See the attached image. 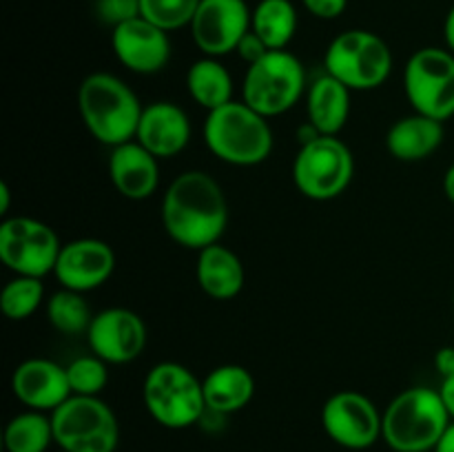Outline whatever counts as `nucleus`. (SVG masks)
I'll return each instance as SVG.
<instances>
[{
	"instance_id": "obj_9",
	"label": "nucleus",
	"mask_w": 454,
	"mask_h": 452,
	"mask_svg": "<svg viewBox=\"0 0 454 452\" xmlns=\"http://www.w3.org/2000/svg\"><path fill=\"white\" fill-rule=\"evenodd\" d=\"M53 439L67 452H115L120 425L109 403L100 397L71 394L51 412Z\"/></svg>"
},
{
	"instance_id": "obj_38",
	"label": "nucleus",
	"mask_w": 454,
	"mask_h": 452,
	"mask_svg": "<svg viewBox=\"0 0 454 452\" xmlns=\"http://www.w3.org/2000/svg\"><path fill=\"white\" fill-rule=\"evenodd\" d=\"M9 208H12V189L7 182H0V213L7 215Z\"/></svg>"
},
{
	"instance_id": "obj_36",
	"label": "nucleus",
	"mask_w": 454,
	"mask_h": 452,
	"mask_svg": "<svg viewBox=\"0 0 454 452\" xmlns=\"http://www.w3.org/2000/svg\"><path fill=\"white\" fill-rule=\"evenodd\" d=\"M443 40H446V49H450L454 53V4L450 12L446 13V20H443Z\"/></svg>"
},
{
	"instance_id": "obj_7",
	"label": "nucleus",
	"mask_w": 454,
	"mask_h": 452,
	"mask_svg": "<svg viewBox=\"0 0 454 452\" xmlns=\"http://www.w3.org/2000/svg\"><path fill=\"white\" fill-rule=\"evenodd\" d=\"M309 89L300 58L286 49H270L262 60L247 69L242 82V102L264 118L291 111Z\"/></svg>"
},
{
	"instance_id": "obj_14",
	"label": "nucleus",
	"mask_w": 454,
	"mask_h": 452,
	"mask_svg": "<svg viewBox=\"0 0 454 452\" xmlns=\"http://www.w3.org/2000/svg\"><path fill=\"white\" fill-rule=\"evenodd\" d=\"M87 341L93 355L106 363H129L146 348V323L133 310L111 306L93 315Z\"/></svg>"
},
{
	"instance_id": "obj_4",
	"label": "nucleus",
	"mask_w": 454,
	"mask_h": 452,
	"mask_svg": "<svg viewBox=\"0 0 454 452\" xmlns=\"http://www.w3.org/2000/svg\"><path fill=\"white\" fill-rule=\"evenodd\" d=\"M202 136L207 149L233 167H255L266 162L273 151L269 118L251 109L247 102L231 100L220 109L208 111Z\"/></svg>"
},
{
	"instance_id": "obj_31",
	"label": "nucleus",
	"mask_w": 454,
	"mask_h": 452,
	"mask_svg": "<svg viewBox=\"0 0 454 452\" xmlns=\"http://www.w3.org/2000/svg\"><path fill=\"white\" fill-rule=\"evenodd\" d=\"M96 13L111 29L122 22L140 18V0H96Z\"/></svg>"
},
{
	"instance_id": "obj_37",
	"label": "nucleus",
	"mask_w": 454,
	"mask_h": 452,
	"mask_svg": "<svg viewBox=\"0 0 454 452\" xmlns=\"http://www.w3.org/2000/svg\"><path fill=\"white\" fill-rule=\"evenodd\" d=\"M434 452H454V421L450 424V428L446 430V434L442 437V441L437 443Z\"/></svg>"
},
{
	"instance_id": "obj_40",
	"label": "nucleus",
	"mask_w": 454,
	"mask_h": 452,
	"mask_svg": "<svg viewBox=\"0 0 454 452\" xmlns=\"http://www.w3.org/2000/svg\"><path fill=\"white\" fill-rule=\"evenodd\" d=\"M58 452H67V450H58Z\"/></svg>"
},
{
	"instance_id": "obj_8",
	"label": "nucleus",
	"mask_w": 454,
	"mask_h": 452,
	"mask_svg": "<svg viewBox=\"0 0 454 452\" xmlns=\"http://www.w3.org/2000/svg\"><path fill=\"white\" fill-rule=\"evenodd\" d=\"M355 177L353 151L337 136L301 144L293 160V182L304 198L328 202L344 193Z\"/></svg>"
},
{
	"instance_id": "obj_19",
	"label": "nucleus",
	"mask_w": 454,
	"mask_h": 452,
	"mask_svg": "<svg viewBox=\"0 0 454 452\" xmlns=\"http://www.w3.org/2000/svg\"><path fill=\"white\" fill-rule=\"evenodd\" d=\"M109 177L122 198L146 199L158 191L160 160L137 140L111 149Z\"/></svg>"
},
{
	"instance_id": "obj_12",
	"label": "nucleus",
	"mask_w": 454,
	"mask_h": 452,
	"mask_svg": "<svg viewBox=\"0 0 454 452\" xmlns=\"http://www.w3.org/2000/svg\"><path fill=\"white\" fill-rule=\"evenodd\" d=\"M322 425L328 437L346 450H366L381 439L384 412L371 397L355 390H341L326 399Z\"/></svg>"
},
{
	"instance_id": "obj_32",
	"label": "nucleus",
	"mask_w": 454,
	"mask_h": 452,
	"mask_svg": "<svg viewBox=\"0 0 454 452\" xmlns=\"http://www.w3.org/2000/svg\"><path fill=\"white\" fill-rule=\"evenodd\" d=\"M269 51H270V49L266 47L264 40H262L260 35H257L253 29L248 31V34L244 35L242 40H239L238 49H235V53H238V56L242 58V60L247 62L248 66L255 65L257 60H262V58H264Z\"/></svg>"
},
{
	"instance_id": "obj_26",
	"label": "nucleus",
	"mask_w": 454,
	"mask_h": 452,
	"mask_svg": "<svg viewBox=\"0 0 454 452\" xmlns=\"http://www.w3.org/2000/svg\"><path fill=\"white\" fill-rule=\"evenodd\" d=\"M4 450L7 452H47L53 439L51 417L38 410H27L4 425Z\"/></svg>"
},
{
	"instance_id": "obj_18",
	"label": "nucleus",
	"mask_w": 454,
	"mask_h": 452,
	"mask_svg": "<svg viewBox=\"0 0 454 452\" xmlns=\"http://www.w3.org/2000/svg\"><path fill=\"white\" fill-rule=\"evenodd\" d=\"M136 140L158 160L182 153L191 140V120L184 109L168 100L151 102L142 111Z\"/></svg>"
},
{
	"instance_id": "obj_33",
	"label": "nucleus",
	"mask_w": 454,
	"mask_h": 452,
	"mask_svg": "<svg viewBox=\"0 0 454 452\" xmlns=\"http://www.w3.org/2000/svg\"><path fill=\"white\" fill-rule=\"evenodd\" d=\"M306 12L319 20H335L348 7V0H301Z\"/></svg>"
},
{
	"instance_id": "obj_28",
	"label": "nucleus",
	"mask_w": 454,
	"mask_h": 452,
	"mask_svg": "<svg viewBox=\"0 0 454 452\" xmlns=\"http://www.w3.org/2000/svg\"><path fill=\"white\" fill-rule=\"evenodd\" d=\"M44 301V284L40 277H27V275H16L12 282L4 284L0 292V306H3L4 317L12 322H22L29 319L40 304Z\"/></svg>"
},
{
	"instance_id": "obj_15",
	"label": "nucleus",
	"mask_w": 454,
	"mask_h": 452,
	"mask_svg": "<svg viewBox=\"0 0 454 452\" xmlns=\"http://www.w3.org/2000/svg\"><path fill=\"white\" fill-rule=\"evenodd\" d=\"M111 47L120 65L140 75L158 74L171 60L168 31L160 29L142 16L114 27Z\"/></svg>"
},
{
	"instance_id": "obj_24",
	"label": "nucleus",
	"mask_w": 454,
	"mask_h": 452,
	"mask_svg": "<svg viewBox=\"0 0 454 452\" xmlns=\"http://www.w3.org/2000/svg\"><path fill=\"white\" fill-rule=\"evenodd\" d=\"M189 96L207 111L220 109L233 100V75L217 58H200L186 71Z\"/></svg>"
},
{
	"instance_id": "obj_25",
	"label": "nucleus",
	"mask_w": 454,
	"mask_h": 452,
	"mask_svg": "<svg viewBox=\"0 0 454 452\" xmlns=\"http://www.w3.org/2000/svg\"><path fill=\"white\" fill-rule=\"evenodd\" d=\"M251 29L269 49H286L297 31V9L291 0H260L251 13Z\"/></svg>"
},
{
	"instance_id": "obj_34",
	"label": "nucleus",
	"mask_w": 454,
	"mask_h": 452,
	"mask_svg": "<svg viewBox=\"0 0 454 452\" xmlns=\"http://www.w3.org/2000/svg\"><path fill=\"white\" fill-rule=\"evenodd\" d=\"M434 368L442 375V379L454 377V346H443L434 355Z\"/></svg>"
},
{
	"instance_id": "obj_22",
	"label": "nucleus",
	"mask_w": 454,
	"mask_h": 452,
	"mask_svg": "<svg viewBox=\"0 0 454 452\" xmlns=\"http://www.w3.org/2000/svg\"><path fill=\"white\" fill-rule=\"evenodd\" d=\"M306 113L322 136H340L350 118V89L324 71L306 89Z\"/></svg>"
},
{
	"instance_id": "obj_13",
	"label": "nucleus",
	"mask_w": 454,
	"mask_h": 452,
	"mask_svg": "<svg viewBox=\"0 0 454 452\" xmlns=\"http://www.w3.org/2000/svg\"><path fill=\"white\" fill-rule=\"evenodd\" d=\"M251 13L247 0H202L189 27L193 43L208 58L235 51L251 31Z\"/></svg>"
},
{
	"instance_id": "obj_2",
	"label": "nucleus",
	"mask_w": 454,
	"mask_h": 452,
	"mask_svg": "<svg viewBox=\"0 0 454 452\" xmlns=\"http://www.w3.org/2000/svg\"><path fill=\"white\" fill-rule=\"evenodd\" d=\"M78 111L87 131L100 144L114 149L136 140L145 106L124 80L114 74L96 71L80 82Z\"/></svg>"
},
{
	"instance_id": "obj_1",
	"label": "nucleus",
	"mask_w": 454,
	"mask_h": 452,
	"mask_svg": "<svg viewBox=\"0 0 454 452\" xmlns=\"http://www.w3.org/2000/svg\"><path fill=\"white\" fill-rule=\"evenodd\" d=\"M160 213L168 238L191 251L217 244L229 226L224 191L204 171L180 173L164 191Z\"/></svg>"
},
{
	"instance_id": "obj_6",
	"label": "nucleus",
	"mask_w": 454,
	"mask_h": 452,
	"mask_svg": "<svg viewBox=\"0 0 454 452\" xmlns=\"http://www.w3.org/2000/svg\"><path fill=\"white\" fill-rule=\"evenodd\" d=\"M324 71L344 82L350 91H371L388 80L393 51L388 43L372 31H341L324 53Z\"/></svg>"
},
{
	"instance_id": "obj_17",
	"label": "nucleus",
	"mask_w": 454,
	"mask_h": 452,
	"mask_svg": "<svg viewBox=\"0 0 454 452\" xmlns=\"http://www.w3.org/2000/svg\"><path fill=\"white\" fill-rule=\"evenodd\" d=\"M12 390L27 410L53 412L71 397L67 368L44 357L22 362L12 375Z\"/></svg>"
},
{
	"instance_id": "obj_11",
	"label": "nucleus",
	"mask_w": 454,
	"mask_h": 452,
	"mask_svg": "<svg viewBox=\"0 0 454 452\" xmlns=\"http://www.w3.org/2000/svg\"><path fill=\"white\" fill-rule=\"evenodd\" d=\"M60 248L56 230L35 217H4L0 224V261L16 275L43 279L53 273Z\"/></svg>"
},
{
	"instance_id": "obj_35",
	"label": "nucleus",
	"mask_w": 454,
	"mask_h": 452,
	"mask_svg": "<svg viewBox=\"0 0 454 452\" xmlns=\"http://www.w3.org/2000/svg\"><path fill=\"white\" fill-rule=\"evenodd\" d=\"M439 394H442L443 403H446V410L454 421V377H448V379H442V386H439Z\"/></svg>"
},
{
	"instance_id": "obj_21",
	"label": "nucleus",
	"mask_w": 454,
	"mask_h": 452,
	"mask_svg": "<svg viewBox=\"0 0 454 452\" xmlns=\"http://www.w3.org/2000/svg\"><path fill=\"white\" fill-rule=\"evenodd\" d=\"M446 129L439 120L424 113H412L399 118L386 133V149L395 160L402 162H421L430 158L443 144Z\"/></svg>"
},
{
	"instance_id": "obj_30",
	"label": "nucleus",
	"mask_w": 454,
	"mask_h": 452,
	"mask_svg": "<svg viewBox=\"0 0 454 452\" xmlns=\"http://www.w3.org/2000/svg\"><path fill=\"white\" fill-rule=\"evenodd\" d=\"M202 0H140V13L164 31L191 27Z\"/></svg>"
},
{
	"instance_id": "obj_41",
	"label": "nucleus",
	"mask_w": 454,
	"mask_h": 452,
	"mask_svg": "<svg viewBox=\"0 0 454 452\" xmlns=\"http://www.w3.org/2000/svg\"><path fill=\"white\" fill-rule=\"evenodd\" d=\"M452 306H454V297H452Z\"/></svg>"
},
{
	"instance_id": "obj_20",
	"label": "nucleus",
	"mask_w": 454,
	"mask_h": 452,
	"mask_svg": "<svg viewBox=\"0 0 454 452\" xmlns=\"http://www.w3.org/2000/svg\"><path fill=\"white\" fill-rule=\"evenodd\" d=\"M195 277L204 295L217 301H229L242 292L247 284V270L242 260L231 248L217 242L198 251Z\"/></svg>"
},
{
	"instance_id": "obj_29",
	"label": "nucleus",
	"mask_w": 454,
	"mask_h": 452,
	"mask_svg": "<svg viewBox=\"0 0 454 452\" xmlns=\"http://www.w3.org/2000/svg\"><path fill=\"white\" fill-rule=\"evenodd\" d=\"M109 363L98 355H84L67 363V379H69L71 394L80 397H98L109 384Z\"/></svg>"
},
{
	"instance_id": "obj_23",
	"label": "nucleus",
	"mask_w": 454,
	"mask_h": 452,
	"mask_svg": "<svg viewBox=\"0 0 454 452\" xmlns=\"http://www.w3.org/2000/svg\"><path fill=\"white\" fill-rule=\"evenodd\" d=\"M202 388L208 412L233 415L251 403L255 394V379L239 363H224L204 377Z\"/></svg>"
},
{
	"instance_id": "obj_39",
	"label": "nucleus",
	"mask_w": 454,
	"mask_h": 452,
	"mask_svg": "<svg viewBox=\"0 0 454 452\" xmlns=\"http://www.w3.org/2000/svg\"><path fill=\"white\" fill-rule=\"evenodd\" d=\"M443 193L454 204V162L448 167L446 175H443Z\"/></svg>"
},
{
	"instance_id": "obj_5",
	"label": "nucleus",
	"mask_w": 454,
	"mask_h": 452,
	"mask_svg": "<svg viewBox=\"0 0 454 452\" xmlns=\"http://www.w3.org/2000/svg\"><path fill=\"white\" fill-rule=\"evenodd\" d=\"M142 399L149 415L171 430L189 428L207 412L202 379L177 362H160L146 372Z\"/></svg>"
},
{
	"instance_id": "obj_16",
	"label": "nucleus",
	"mask_w": 454,
	"mask_h": 452,
	"mask_svg": "<svg viewBox=\"0 0 454 452\" xmlns=\"http://www.w3.org/2000/svg\"><path fill=\"white\" fill-rule=\"evenodd\" d=\"M115 269V253L105 239L80 238L62 244L53 275L62 288L89 292L109 282Z\"/></svg>"
},
{
	"instance_id": "obj_3",
	"label": "nucleus",
	"mask_w": 454,
	"mask_h": 452,
	"mask_svg": "<svg viewBox=\"0 0 454 452\" xmlns=\"http://www.w3.org/2000/svg\"><path fill=\"white\" fill-rule=\"evenodd\" d=\"M450 424L439 390L415 386L399 393L384 410L381 439L395 452H434Z\"/></svg>"
},
{
	"instance_id": "obj_10",
	"label": "nucleus",
	"mask_w": 454,
	"mask_h": 452,
	"mask_svg": "<svg viewBox=\"0 0 454 452\" xmlns=\"http://www.w3.org/2000/svg\"><path fill=\"white\" fill-rule=\"evenodd\" d=\"M403 91L417 113L446 122L454 115V53L424 47L403 69Z\"/></svg>"
},
{
	"instance_id": "obj_27",
	"label": "nucleus",
	"mask_w": 454,
	"mask_h": 452,
	"mask_svg": "<svg viewBox=\"0 0 454 452\" xmlns=\"http://www.w3.org/2000/svg\"><path fill=\"white\" fill-rule=\"evenodd\" d=\"M47 319L62 335H80L89 331L93 313L84 292L60 288L47 300Z\"/></svg>"
}]
</instances>
